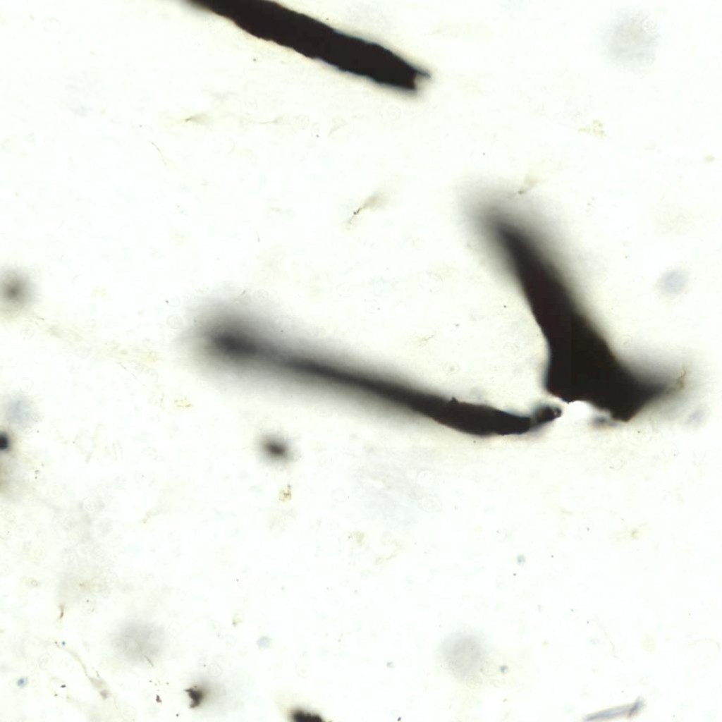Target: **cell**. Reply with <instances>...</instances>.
<instances>
[{"label": "cell", "instance_id": "1", "mask_svg": "<svg viewBox=\"0 0 722 722\" xmlns=\"http://www.w3.org/2000/svg\"><path fill=\"white\" fill-rule=\"evenodd\" d=\"M258 448L264 458L269 462L285 463L292 459L293 453L290 446L278 436H263L258 443Z\"/></svg>", "mask_w": 722, "mask_h": 722}]
</instances>
